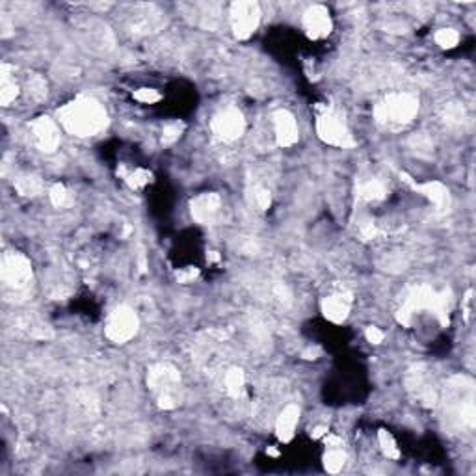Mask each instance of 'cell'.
<instances>
[{"label": "cell", "mask_w": 476, "mask_h": 476, "mask_svg": "<svg viewBox=\"0 0 476 476\" xmlns=\"http://www.w3.org/2000/svg\"><path fill=\"white\" fill-rule=\"evenodd\" d=\"M248 201H250V205L255 210H259V212H264V210H268L270 205H272V196H270V192L264 186H261V184H253V186H250V190H248Z\"/></svg>", "instance_id": "603a6c76"}, {"label": "cell", "mask_w": 476, "mask_h": 476, "mask_svg": "<svg viewBox=\"0 0 476 476\" xmlns=\"http://www.w3.org/2000/svg\"><path fill=\"white\" fill-rule=\"evenodd\" d=\"M317 135L328 146L341 147V149H350L355 146L354 136L350 132L342 114L328 104L317 106Z\"/></svg>", "instance_id": "277c9868"}, {"label": "cell", "mask_w": 476, "mask_h": 476, "mask_svg": "<svg viewBox=\"0 0 476 476\" xmlns=\"http://www.w3.org/2000/svg\"><path fill=\"white\" fill-rule=\"evenodd\" d=\"M207 261L208 263H218L220 261V255H218V251H210L207 255Z\"/></svg>", "instance_id": "8d00e7d4"}, {"label": "cell", "mask_w": 476, "mask_h": 476, "mask_svg": "<svg viewBox=\"0 0 476 476\" xmlns=\"http://www.w3.org/2000/svg\"><path fill=\"white\" fill-rule=\"evenodd\" d=\"M365 339L370 342V344H381L385 335H384V331L379 330V328H376V326H368V328L365 330Z\"/></svg>", "instance_id": "4dcf8cb0"}, {"label": "cell", "mask_w": 476, "mask_h": 476, "mask_svg": "<svg viewBox=\"0 0 476 476\" xmlns=\"http://www.w3.org/2000/svg\"><path fill=\"white\" fill-rule=\"evenodd\" d=\"M272 121H274V132L277 146L287 149V147H292L298 143L299 128L298 123H296V117H294L290 112L283 110V108L274 112Z\"/></svg>", "instance_id": "7c38bea8"}, {"label": "cell", "mask_w": 476, "mask_h": 476, "mask_svg": "<svg viewBox=\"0 0 476 476\" xmlns=\"http://www.w3.org/2000/svg\"><path fill=\"white\" fill-rule=\"evenodd\" d=\"M435 43L441 49H454L459 43V34L454 28H441L435 32Z\"/></svg>", "instance_id": "d4e9b609"}, {"label": "cell", "mask_w": 476, "mask_h": 476, "mask_svg": "<svg viewBox=\"0 0 476 476\" xmlns=\"http://www.w3.org/2000/svg\"><path fill=\"white\" fill-rule=\"evenodd\" d=\"M359 235L363 240H373V238L378 237L379 231L373 221H365V224H361L359 226Z\"/></svg>", "instance_id": "1f68e13d"}, {"label": "cell", "mask_w": 476, "mask_h": 476, "mask_svg": "<svg viewBox=\"0 0 476 476\" xmlns=\"http://www.w3.org/2000/svg\"><path fill=\"white\" fill-rule=\"evenodd\" d=\"M197 275H199V270L197 268H181L175 274V277H177L179 283H192Z\"/></svg>", "instance_id": "d6a6232c"}, {"label": "cell", "mask_w": 476, "mask_h": 476, "mask_svg": "<svg viewBox=\"0 0 476 476\" xmlns=\"http://www.w3.org/2000/svg\"><path fill=\"white\" fill-rule=\"evenodd\" d=\"M411 188L422 194L426 197L428 201L432 203L439 212H446L450 208V192L446 188L445 184L439 183V181H428V183L411 184Z\"/></svg>", "instance_id": "9a60e30c"}, {"label": "cell", "mask_w": 476, "mask_h": 476, "mask_svg": "<svg viewBox=\"0 0 476 476\" xmlns=\"http://www.w3.org/2000/svg\"><path fill=\"white\" fill-rule=\"evenodd\" d=\"M181 384V374L170 363H157L147 370V385L157 395L160 409L177 408V397L175 389Z\"/></svg>", "instance_id": "5b68a950"}, {"label": "cell", "mask_w": 476, "mask_h": 476, "mask_svg": "<svg viewBox=\"0 0 476 476\" xmlns=\"http://www.w3.org/2000/svg\"><path fill=\"white\" fill-rule=\"evenodd\" d=\"M0 274L4 285L15 290H25L32 283V263L28 257L19 251H10L2 257Z\"/></svg>", "instance_id": "ba28073f"}, {"label": "cell", "mask_w": 476, "mask_h": 476, "mask_svg": "<svg viewBox=\"0 0 476 476\" xmlns=\"http://www.w3.org/2000/svg\"><path fill=\"white\" fill-rule=\"evenodd\" d=\"M378 441H379V446H381V452H384L385 458H389V459L400 458V448H398L397 441H395V437H393L387 430H379Z\"/></svg>", "instance_id": "cb8c5ba5"}, {"label": "cell", "mask_w": 476, "mask_h": 476, "mask_svg": "<svg viewBox=\"0 0 476 476\" xmlns=\"http://www.w3.org/2000/svg\"><path fill=\"white\" fill-rule=\"evenodd\" d=\"M117 175L127 183V186L130 190H143L147 184L153 183V173L143 170V168H135V170H130V168H127L125 164H121L117 168Z\"/></svg>", "instance_id": "ac0fdd59"}, {"label": "cell", "mask_w": 476, "mask_h": 476, "mask_svg": "<svg viewBox=\"0 0 476 476\" xmlns=\"http://www.w3.org/2000/svg\"><path fill=\"white\" fill-rule=\"evenodd\" d=\"M19 97V86L13 77L12 66L2 63L0 68V103L2 106H10V104Z\"/></svg>", "instance_id": "e0dca14e"}, {"label": "cell", "mask_w": 476, "mask_h": 476, "mask_svg": "<svg viewBox=\"0 0 476 476\" xmlns=\"http://www.w3.org/2000/svg\"><path fill=\"white\" fill-rule=\"evenodd\" d=\"M224 387H226V393L232 398H240L246 391V376L242 368H237V366H231L229 370L224 376Z\"/></svg>", "instance_id": "ffe728a7"}, {"label": "cell", "mask_w": 476, "mask_h": 476, "mask_svg": "<svg viewBox=\"0 0 476 476\" xmlns=\"http://www.w3.org/2000/svg\"><path fill=\"white\" fill-rule=\"evenodd\" d=\"M299 421V408L296 404H288L287 408L281 411L275 421V435L281 443H290L296 434V426Z\"/></svg>", "instance_id": "2e32d148"}, {"label": "cell", "mask_w": 476, "mask_h": 476, "mask_svg": "<svg viewBox=\"0 0 476 476\" xmlns=\"http://www.w3.org/2000/svg\"><path fill=\"white\" fill-rule=\"evenodd\" d=\"M304 30L307 37L313 41H320L330 36L333 30V21H331L330 10L322 4H315L304 13Z\"/></svg>", "instance_id": "30bf717a"}, {"label": "cell", "mask_w": 476, "mask_h": 476, "mask_svg": "<svg viewBox=\"0 0 476 476\" xmlns=\"http://www.w3.org/2000/svg\"><path fill=\"white\" fill-rule=\"evenodd\" d=\"M465 119V110L464 106L458 103L448 104L445 108V123L448 125H462Z\"/></svg>", "instance_id": "83f0119b"}, {"label": "cell", "mask_w": 476, "mask_h": 476, "mask_svg": "<svg viewBox=\"0 0 476 476\" xmlns=\"http://www.w3.org/2000/svg\"><path fill=\"white\" fill-rule=\"evenodd\" d=\"M132 97H135L138 103L155 104L159 103L160 99H162V95H160L157 90H153V88H140V90H136V92L132 93Z\"/></svg>", "instance_id": "f546056e"}, {"label": "cell", "mask_w": 476, "mask_h": 476, "mask_svg": "<svg viewBox=\"0 0 476 476\" xmlns=\"http://www.w3.org/2000/svg\"><path fill=\"white\" fill-rule=\"evenodd\" d=\"M210 130L218 140L227 141V143L240 140L246 132L244 114L235 106H227L212 117Z\"/></svg>", "instance_id": "9c48e42d"}, {"label": "cell", "mask_w": 476, "mask_h": 476, "mask_svg": "<svg viewBox=\"0 0 476 476\" xmlns=\"http://www.w3.org/2000/svg\"><path fill=\"white\" fill-rule=\"evenodd\" d=\"M320 355H322V350L318 348V346H311V348H307L306 352L301 354V357H304V359L311 361V359H318Z\"/></svg>", "instance_id": "e575fe53"}, {"label": "cell", "mask_w": 476, "mask_h": 476, "mask_svg": "<svg viewBox=\"0 0 476 476\" xmlns=\"http://www.w3.org/2000/svg\"><path fill=\"white\" fill-rule=\"evenodd\" d=\"M326 434H328V428H326V426H318V428H315V430H313V437H315V439H318V437H322V435H326Z\"/></svg>", "instance_id": "d590c367"}, {"label": "cell", "mask_w": 476, "mask_h": 476, "mask_svg": "<svg viewBox=\"0 0 476 476\" xmlns=\"http://www.w3.org/2000/svg\"><path fill=\"white\" fill-rule=\"evenodd\" d=\"M342 446L344 445L328 446V452L324 454V469L331 473V475L341 473L344 464H346V452H344Z\"/></svg>", "instance_id": "44dd1931"}, {"label": "cell", "mask_w": 476, "mask_h": 476, "mask_svg": "<svg viewBox=\"0 0 476 476\" xmlns=\"http://www.w3.org/2000/svg\"><path fill=\"white\" fill-rule=\"evenodd\" d=\"M183 130L184 125L181 121H173L170 123V125H166L164 130H162V143H164V146L175 143V141L181 138V135H183Z\"/></svg>", "instance_id": "4316f807"}, {"label": "cell", "mask_w": 476, "mask_h": 476, "mask_svg": "<svg viewBox=\"0 0 476 476\" xmlns=\"http://www.w3.org/2000/svg\"><path fill=\"white\" fill-rule=\"evenodd\" d=\"M350 309H352V294L348 292L331 294L322 299V315L333 324L346 322Z\"/></svg>", "instance_id": "5bb4252c"}, {"label": "cell", "mask_w": 476, "mask_h": 476, "mask_svg": "<svg viewBox=\"0 0 476 476\" xmlns=\"http://www.w3.org/2000/svg\"><path fill=\"white\" fill-rule=\"evenodd\" d=\"M32 138L36 141V146L43 153H54L58 146H60V130L56 127V123L50 117H37L32 123Z\"/></svg>", "instance_id": "8fae6325"}, {"label": "cell", "mask_w": 476, "mask_h": 476, "mask_svg": "<svg viewBox=\"0 0 476 476\" xmlns=\"http://www.w3.org/2000/svg\"><path fill=\"white\" fill-rule=\"evenodd\" d=\"M58 119L69 135L79 138L97 136L108 127V114L103 104L97 99L86 97V95H80L63 104L58 110Z\"/></svg>", "instance_id": "6da1fadb"}, {"label": "cell", "mask_w": 476, "mask_h": 476, "mask_svg": "<svg viewBox=\"0 0 476 476\" xmlns=\"http://www.w3.org/2000/svg\"><path fill=\"white\" fill-rule=\"evenodd\" d=\"M28 93H30V97L36 99V101L45 99V95H47V84H45V80H43L41 77L34 75V77L28 80Z\"/></svg>", "instance_id": "f1b7e54d"}, {"label": "cell", "mask_w": 476, "mask_h": 476, "mask_svg": "<svg viewBox=\"0 0 476 476\" xmlns=\"http://www.w3.org/2000/svg\"><path fill=\"white\" fill-rule=\"evenodd\" d=\"M274 292L279 301H290V292H288V288L285 287V285H277V287L274 288Z\"/></svg>", "instance_id": "836d02e7"}, {"label": "cell", "mask_w": 476, "mask_h": 476, "mask_svg": "<svg viewBox=\"0 0 476 476\" xmlns=\"http://www.w3.org/2000/svg\"><path fill=\"white\" fill-rule=\"evenodd\" d=\"M221 208V197L214 192H205L201 196H197L190 203V214L192 218L201 224V226H208L216 220V216L220 214Z\"/></svg>", "instance_id": "4fadbf2b"}, {"label": "cell", "mask_w": 476, "mask_h": 476, "mask_svg": "<svg viewBox=\"0 0 476 476\" xmlns=\"http://www.w3.org/2000/svg\"><path fill=\"white\" fill-rule=\"evenodd\" d=\"M49 199H50V203L54 205V207H58V208L66 207V205L69 203L68 188H66V186H63V184H60V183L52 184V186H50V190H49Z\"/></svg>", "instance_id": "484cf974"}, {"label": "cell", "mask_w": 476, "mask_h": 476, "mask_svg": "<svg viewBox=\"0 0 476 476\" xmlns=\"http://www.w3.org/2000/svg\"><path fill=\"white\" fill-rule=\"evenodd\" d=\"M231 30L237 39H250L261 25V8L251 0H238L229 8Z\"/></svg>", "instance_id": "8992f818"}, {"label": "cell", "mask_w": 476, "mask_h": 476, "mask_svg": "<svg viewBox=\"0 0 476 476\" xmlns=\"http://www.w3.org/2000/svg\"><path fill=\"white\" fill-rule=\"evenodd\" d=\"M419 114V99L411 93H391L374 106V119L384 127L408 125Z\"/></svg>", "instance_id": "3957f363"}, {"label": "cell", "mask_w": 476, "mask_h": 476, "mask_svg": "<svg viewBox=\"0 0 476 476\" xmlns=\"http://www.w3.org/2000/svg\"><path fill=\"white\" fill-rule=\"evenodd\" d=\"M357 199L366 203L384 201L387 197V186L379 179H366L357 184Z\"/></svg>", "instance_id": "d6986e66"}, {"label": "cell", "mask_w": 476, "mask_h": 476, "mask_svg": "<svg viewBox=\"0 0 476 476\" xmlns=\"http://www.w3.org/2000/svg\"><path fill=\"white\" fill-rule=\"evenodd\" d=\"M138 328H140V318L135 313V309L119 306L112 311V315L106 320L104 335L114 344H125L138 333Z\"/></svg>", "instance_id": "52a82bcc"}, {"label": "cell", "mask_w": 476, "mask_h": 476, "mask_svg": "<svg viewBox=\"0 0 476 476\" xmlns=\"http://www.w3.org/2000/svg\"><path fill=\"white\" fill-rule=\"evenodd\" d=\"M421 311L434 313V317L439 320L441 326H446L448 324V311H450V298L446 296V292H435L434 288L428 287V285L415 287L408 294V298L404 299L402 307L398 309V324L409 328L417 313Z\"/></svg>", "instance_id": "7a4b0ae2"}, {"label": "cell", "mask_w": 476, "mask_h": 476, "mask_svg": "<svg viewBox=\"0 0 476 476\" xmlns=\"http://www.w3.org/2000/svg\"><path fill=\"white\" fill-rule=\"evenodd\" d=\"M13 186L25 197H36L43 192V181L37 175H19Z\"/></svg>", "instance_id": "7402d4cb"}]
</instances>
